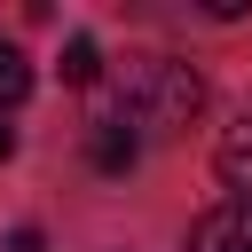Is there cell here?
Instances as JSON below:
<instances>
[{
    "mask_svg": "<svg viewBox=\"0 0 252 252\" xmlns=\"http://www.w3.org/2000/svg\"><path fill=\"white\" fill-rule=\"evenodd\" d=\"M8 158H16V126H0V165H8Z\"/></svg>",
    "mask_w": 252,
    "mask_h": 252,
    "instance_id": "8",
    "label": "cell"
},
{
    "mask_svg": "<svg viewBox=\"0 0 252 252\" xmlns=\"http://www.w3.org/2000/svg\"><path fill=\"white\" fill-rule=\"evenodd\" d=\"M213 173L236 189V205H252V110L220 126V142H213Z\"/></svg>",
    "mask_w": 252,
    "mask_h": 252,
    "instance_id": "2",
    "label": "cell"
},
{
    "mask_svg": "<svg viewBox=\"0 0 252 252\" xmlns=\"http://www.w3.org/2000/svg\"><path fill=\"white\" fill-rule=\"evenodd\" d=\"M24 94H32V63H24V55L0 39V110H16Z\"/></svg>",
    "mask_w": 252,
    "mask_h": 252,
    "instance_id": "6",
    "label": "cell"
},
{
    "mask_svg": "<svg viewBox=\"0 0 252 252\" xmlns=\"http://www.w3.org/2000/svg\"><path fill=\"white\" fill-rule=\"evenodd\" d=\"M8 252H47V236H39V228H16V236H8Z\"/></svg>",
    "mask_w": 252,
    "mask_h": 252,
    "instance_id": "7",
    "label": "cell"
},
{
    "mask_svg": "<svg viewBox=\"0 0 252 252\" xmlns=\"http://www.w3.org/2000/svg\"><path fill=\"white\" fill-rule=\"evenodd\" d=\"M189 252H252V205H213L197 228H189Z\"/></svg>",
    "mask_w": 252,
    "mask_h": 252,
    "instance_id": "3",
    "label": "cell"
},
{
    "mask_svg": "<svg viewBox=\"0 0 252 252\" xmlns=\"http://www.w3.org/2000/svg\"><path fill=\"white\" fill-rule=\"evenodd\" d=\"M87 158H94V173H126V165L142 158V142H134L118 118H94V134H87Z\"/></svg>",
    "mask_w": 252,
    "mask_h": 252,
    "instance_id": "4",
    "label": "cell"
},
{
    "mask_svg": "<svg viewBox=\"0 0 252 252\" xmlns=\"http://www.w3.org/2000/svg\"><path fill=\"white\" fill-rule=\"evenodd\" d=\"M63 79H71V87H94V79H102V47H94L87 32L63 39Z\"/></svg>",
    "mask_w": 252,
    "mask_h": 252,
    "instance_id": "5",
    "label": "cell"
},
{
    "mask_svg": "<svg viewBox=\"0 0 252 252\" xmlns=\"http://www.w3.org/2000/svg\"><path fill=\"white\" fill-rule=\"evenodd\" d=\"M205 110V79L181 63V55H134L118 71V126L142 142V134H181L189 118Z\"/></svg>",
    "mask_w": 252,
    "mask_h": 252,
    "instance_id": "1",
    "label": "cell"
}]
</instances>
